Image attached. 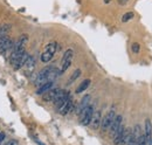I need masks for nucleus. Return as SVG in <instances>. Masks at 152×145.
Segmentation results:
<instances>
[{"label": "nucleus", "mask_w": 152, "mask_h": 145, "mask_svg": "<svg viewBox=\"0 0 152 145\" xmlns=\"http://www.w3.org/2000/svg\"><path fill=\"white\" fill-rule=\"evenodd\" d=\"M60 90H61V89H58V88H52L50 90H48L47 92H45V95L42 96V100H43L45 102L54 101L55 97L57 96V94L60 92Z\"/></svg>", "instance_id": "nucleus-6"}, {"label": "nucleus", "mask_w": 152, "mask_h": 145, "mask_svg": "<svg viewBox=\"0 0 152 145\" xmlns=\"http://www.w3.org/2000/svg\"><path fill=\"white\" fill-rule=\"evenodd\" d=\"M56 48H57L56 42H50V43H48V45L46 46V49H45V51H47V52H49V53H52V54H55Z\"/></svg>", "instance_id": "nucleus-17"}, {"label": "nucleus", "mask_w": 152, "mask_h": 145, "mask_svg": "<svg viewBox=\"0 0 152 145\" xmlns=\"http://www.w3.org/2000/svg\"><path fill=\"white\" fill-rule=\"evenodd\" d=\"M7 40H8V36H1V37H0V48L2 47V45H4Z\"/></svg>", "instance_id": "nucleus-24"}, {"label": "nucleus", "mask_w": 152, "mask_h": 145, "mask_svg": "<svg viewBox=\"0 0 152 145\" xmlns=\"http://www.w3.org/2000/svg\"><path fill=\"white\" fill-rule=\"evenodd\" d=\"M34 66H35V57L34 56H31L29 55V57L27 59V62H26V64H25V67H27L29 70H32L33 68H34Z\"/></svg>", "instance_id": "nucleus-16"}, {"label": "nucleus", "mask_w": 152, "mask_h": 145, "mask_svg": "<svg viewBox=\"0 0 152 145\" xmlns=\"http://www.w3.org/2000/svg\"><path fill=\"white\" fill-rule=\"evenodd\" d=\"M81 76V70L80 69H76L75 72L72 74V76L69 77V81H68V84H70V83H73L75 80H77L78 77Z\"/></svg>", "instance_id": "nucleus-18"}, {"label": "nucleus", "mask_w": 152, "mask_h": 145, "mask_svg": "<svg viewBox=\"0 0 152 145\" xmlns=\"http://www.w3.org/2000/svg\"><path fill=\"white\" fill-rule=\"evenodd\" d=\"M126 1H128V0H118V2H119L121 5H124V4H126Z\"/></svg>", "instance_id": "nucleus-26"}, {"label": "nucleus", "mask_w": 152, "mask_h": 145, "mask_svg": "<svg viewBox=\"0 0 152 145\" xmlns=\"http://www.w3.org/2000/svg\"><path fill=\"white\" fill-rule=\"evenodd\" d=\"M149 145H152V141H151V143H150V144H149Z\"/></svg>", "instance_id": "nucleus-29"}, {"label": "nucleus", "mask_w": 152, "mask_h": 145, "mask_svg": "<svg viewBox=\"0 0 152 145\" xmlns=\"http://www.w3.org/2000/svg\"><path fill=\"white\" fill-rule=\"evenodd\" d=\"M115 117H116V111H115V108H111V110L108 111V114L102 118V122H101V127H102V131H107L111 123L114 122Z\"/></svg>", "instance_id": "nucleus-2"}, {"label": "nucleus", "mask_w": 152, "mask_h": 145, "mask_svg": "<svg viewBox=\"0 0 152 145\" xmlns=\"http://www.w3.org/2000/svg\"><path fill=\"white\" fill-rule=\"evenodd\" d=\"M37 143H38L39 145H46V144H43L42 142H40V141H37Z\"/></svg>", "instance_id": "nucleus-27"}, {"label": "nucleus", "mask_w": 152, "mask_h": 145, "mask_svg": "<svg viewBox=\"0 0 152 145\" xmlns=\"http://www.w3.org/2000/svg\"><path fill=\"white\" fill-rule=\"evenodd\" d=\"M101 122H102V115H101V111L99 110H96L94 111V115H93V118H91V122H90V125L93 130H97L99 125H101Z\"/></svg>", "instance_id": "nucleus-4"}, {"label": "nucleus", "mask_w": 152, "mask_h": 145, "mask_svg": "<svg viewBox=\"0 0 152 145\" xmlns=\"http://www.w3.org/2000/svg\"><path fill=\"white\" fill-rule=\"evenodd\" d=\"M29 57V54L27 53V52H25L23 54L20 56L18 60H15L12 64H13V67H14V69H20L21 67H23L25 64H26V62H27V59Z\"/></svg>", "instance_id": "nucleus-7"}, {"label": "nucleus", "mask_w": 152, "mask_h": 145, "mask_svg": "<svg viewBox=\"0 0 152 145\" xmlns=\"http://www.w3.org/2000/svg\"><path fill=\"white\" fill-rule=\"evenodd\" d=\"M145 139H146V144H150L152 141V124L151 121L148 118L145 119V132H144Z\"/></svg>", "instance_id": "nucleus-8"}, {"label": "nucleus", "mask_w": 152, "mask_h": 145, "mask_svg": "<svg viewBox=\"0 0 152 145\" xmlns=\"http://www.w3.org/2000/svg\"><path fill=\"white\" fill-rule=\"evenodd\" d=\"M123 124V117L121 116V115H116V117H115L114 122L111 123V125L109 127V130H110V135L114 137L115 133L117 132V130L119 129V127Z\"/></svg>", "instance_id": "nucleus-3"}, {"label": "nucleus", "mask_w": 152, "mask_h": 145, "mask_svg": "<svg viewBox=\"0 0 152 145\" xmlns=\"http://www.w3.org/2000/svg\"><path fill=\"white\" fill-rule=\"evenodd\" d=\"M124 125L122 124L121 127H119V129L117 130V132L115 133V136L113 137L114 138V143L115 145H119L121 144V139H122V135H123V131H124Z\"/></svg>", "instance_id": "nucleus-11"}, {"label": "nucleus", "mask_w": 152, "mask_h": 145, "mask_svg": "<svg viewBox=\"0 0 152 145\" xmlns=\"http://www.w3.org/2000/svg\"><path fill=\"white\" fill-rule=\"evenodd\" d=\"M53 86H54V82H47V83L40 86L38 88V90H37V95H42V94L47 92V91L50 90L53 88Z\"/></svg>", "instance_id": "nucleus-10"}, {"label": "nucleus", "mask_w": 152, "mask_h": 145, "mask_svg": "<svg viewBox=\"0 0 152 145\" xmlns=\"http://www.w3.org/2000/svg\"><path fill=\"white\" fill-rule=\"evenodd\" d=\"M130 135H131V130H130L129 127H124V131H123L122 139H121V144L119 145L128 144V141H129V138H130Z\"/></svg>", "instance_id": "nucleus-12"}, {"label": "nucleus", "mask_w": 152, "mask_h": 145, "mask_svg": "<svg viewBox=\"0 0 152 145\" xmlns=\"http://www.w3.org/2000/svg\"><path fill=\"white\" fill-rule=\"evenodd\" d=\"M137 145H148L146 144V139H145L144 133H142V136L139 137V139H138V142H137Z\"/></svg>", "instance_id": "nucleus-22"}, {"label": "nucleus", "mask_w": 152, "mask_h": 145, "mask_svg": "<svg viewBox=\"0 0 152 145\" xmlns=\"http://www.w3.org/2000/svg\"><path fill=\"white\" fill-rule=\"evenodd\" d=\"M53 56H54V54H52V53L45 51V52L41 54V61H42L43 63H47V62H49V61L53 59Z\"/></svg>", "instance_id": "nucleus-15"}, {"label": "nucleus", "mask_w": 152, "mask_h": 145, "mask_svg": "<svg viewBox=\"0 0 152 145\" xmlns=\"http://www.w3.org/2000/svg\"><path fill=\"white\" fill-rule=\"evenodd\" d=\"M94 111H95L94 105H89V107H87V108L80 114V121H81V124L82 125L88 127L90 124L91 118H93V115H94Z\"/></svg>", "instance_id": "nucleus-1"}, {"label": "nucleus", "mask_w": 152, "mask_h": 145, "mask_svg": "<svg viewBox=\"0 0 152 145\" xmlns=\"http://www.w3.org/2000/svg\"><path fill=\"white\" fill-rule=\"evenodd\" d=\"M57 110H58V112H60L61 115H67L69 111H72V110H73V100H72V97L69 96L68 100H67L60 108L57 109Z\"/></svg>", "instance_id": "nucleus-5"}, {"label": "nucleus", "mask_w": 152, "mask_h": 145, "mask_svg": "<svg viewBox=\"0 0 152 145\" xmlns=\"http://www.w3.org/2000/svg\"><path fill=\"white\" fill-rule=\"evenodd\" d=\"M89 86H90V80H89V78L84 80V81L81 82V84L76 88V94H81V92H83L84 90H87Z\"/></svg>", "instance_id": "nucleus-13"}, {"label": "nucleus", "mask_w": 152, "mask_h": 145, "mask_svg": "<svg viewBox=\"0 0 152 145\" xmlns=\"http://www.w3.org/2000/svg\"><path fill=\"white\" fill-rule=\"evenodd\" d=\"M13 47V41L8 37V40L2 45V47L0 48V53H6V52H8L11 48Z\"/></svg>", "instance_id": "nucleus-14"}, {"label": "nucleus", "mask_w": 152, "mask_h": 145, "mask_svg": "<svg viewBox=\"0 0 152 145\" xmlns=\"http://www.w3.org/2000/svg\"><path fill=\"white\" fill-rule=\"evenodd\" d=\"M137 139L134 138L132 136V131H131V135H130V138H129V141H128V144L126 145H137Z\"/></svg>", "instance_id": "nucleus-21"}, {"label": "nucleus", "mask_w": 152, "mask_h": 145, "mask_svg": "<svg viewBox=\"0 0 152 145\" xmlns=\"http://www.w3.org/2000/svg\"><path fill=\"white\" fill-rule=\"evenodd\" d=\"M109 1H110V0H104V2H105V4H108Z\"/></svg>", "instance_id": "nucleus-28"}, {"label": "nucleus", "mask_w": 152, "mask_h": 145, "mask_svg": "<svg viewBox=\"0 0 152 145\" xmlns=\"http://www.w3.org/2000/svg\"><path fill=\"white\" fill-rule=\"evenodd\" d=\"M5 137H6V133H5V132H0V145H1L2 142H4Z\"/></svg>", "instance_id": "nucleus-25"}, {"label": "nucleus", "mask_w": 152, "mask_h": 145, "mask_svg": "<svg viewBox=\"0 0 152 145\" xmlns=\"http://www.w3.org/2000/svg\"><path fill=\"white\" fill-rule=\"evenodd\" d=\"M4 145H19V142H18L17 139H11V141L6 142Z\"/></svg>", "instance_id": "nucleus-23"}, {"label": "nucleus", "mask_w": 152, "mask_h": 145, "mask_svg": "<svg viewBox=\"0 0 152 145\" xmlns=\"http://www.w3.org/2000/svg\"><path fill=\"white\" fill-rule=\"evenodd\" d=\"M131 49H132V53H134V54H138V53L140 52V46H139V43H137V42L132 43Z\"/></svg>", "instance_id": "nucleus-20"}, {"label": "nucleus", "mask_w": 152, "mask_h": 145, "mask_svg": "<svg viewBox=\"0 0 152 145\" xmlns=\"http://www.w3.org/2000/svg\"><path fill=\"white\" fill-rule=\"evenodd\" d=\"M133 15H134V14H133L132 12H128V13H125V14L122 17V21H123V22H128L129 20H131V19L133 18Z\"/></svg>", "instance_id": "nucleus-19"}, {"label": "nucleus", "mask_w": 152, "mask_h": 145, "mask_svg": "<svg viewBox=\"0 0 152 145\" xmlns=\"http://www.w3.org/2000/svg\"><path fill=\"white\" fill-rule=\"evenodd\" d=\"M90 100H91V96H90V95H86V96L81 100V102H80V104H78V108H77V114H78V115H80L84 109L87 108V107L90 105Z\"/></svg>", "instance_id": "nucleus-9"}]
</instances>
